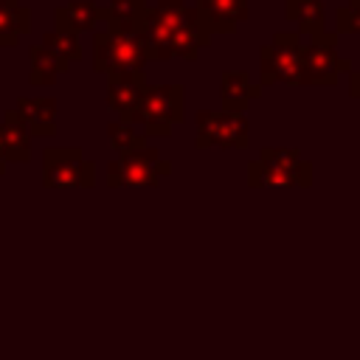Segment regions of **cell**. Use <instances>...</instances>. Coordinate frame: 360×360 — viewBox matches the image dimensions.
Returning a JSON list of instances; mask_svg holds the SVG:
<instances>
[{
	"instance_id": "obj_1",
	"label": "cell",
	"mask_w": 360,
	"mask_h": 360,
	"mask_svg": "<svg viewBox=\"0 0 360 360\" xmlns=\"http://www.w3.org/2000/svg\"><path fill=\"white\" fill-rule=\"evenodd\" d=\"M141 34L149 48V59H186L194 62L202 48L211 45V34H205L197 22L194 8L186 0H155L146 8Z\"/></svg>"
},
{
	"instance_id": "obj_2",
	"label": "cell",
	"mask_w": 360,
	"mask_h": 360,
	"mask_svg": "<svg viewBox=\"0 0 360 360\" xmlns=\"http://www.w3.org/2000/svg\"><path fill=\"white\" fill-rule=\"evenodd\" d=\"M149 62V48L141 28H124L104 22L93 31V70L104 76L143 73Z\"/></svg>"
},
{
	"instance_id": "obj_3",
	"label": "cell",
	"mask_w": 360,
	"mask_h": 360,
	"mask_svg": "<svg viewBox=\"0 0 360 360\" xmlns=\"http://www.w3.org/2000/svg\"><path fill=\"white\" fill-rule=\"evenodd\" d=\"M250 188H309L312 163L292 146H264L248 163Z\"/></svg>"
},
{
	"instance_id": "obj_4",
	"label": "cell",
	"mask_w": 360,
	"mask_h": 360,
	"mask_svg": "<svg viewBox=\"0 0 360 360\" xmlns=\"http://www.w3.org/2000/svg\"><path fill=\"white\" fill-rule=\"evenodd\" d=\"M186 121V87L172 84H146L127 124L141 127L146 135L169 138L177 124Z\"/></svg>"
},
{
	"instance_id": "obj_5",
	"label": "cell",
	"mask_w": 360,
	"mask_h": 360,
	"mask_svg": "<svg viewBox=\"0 0 360 360\" xmlns=\"http://www.w3.org/2000/svg\"><path fill=\"white\" fill-rule=\"evenodd\" d=\"M172 174V160L160 158L155 146H141L112 158L104 166V183L110 188H158Z\"/></svg>"
},
{
	"instance_id": "obj_6",
	"label": "cell",
	"mask_w": 360,
	"mask_h": 360,
	"mask_svg": "<svg viewBox=\"0 0 360 360\" xmlns=\"http://www.w3.org/2000/svg\"><path fill=\"white\" fill-rule=\"evenodd\" d=\"M259 84L262 87H270V84L304 87L298 31H276L273 39L259 48Z\"/></svg>"
},
{
	"instance_id": "obj_7",
	"label": "cell",
	"mask_w": 360,
	"mask_h": 360,
	"mask_svg": "<svg viewBox=\"0 0 360 360\" xmlns=\"http://www.w3.org/2000/svg\"><path fill=\"white\" fill-rule=\"evenodd\" d=\"M98 183V166L76 146H45L42 149V186L51 191L93 188Z\"/></svg>"
},
{
	"instance_id": "obj_8",
	"label": "cell",
	"mask_w": 360,
	"mask_h": 360,
	"mask_svg": "<svg viewBox=\"0 0 360 360\" xmlns=\"http://www.w3.org/2000/svg\"><path fill=\"white\" fill-rule=\"evenodd\" d=\"M250 124L245 112L200 110L194 115V149H248Z\"/></svg>"
},
{
	"instance_id": "obj_9",
	"label": "cell",
	"mask_w": 360,
	"mask_h": 360,
	"mask_svg": "<svg viewBox=\"0 0 360 360\" xmlns=\"http://www.w3.org/2000/svg\"><path fill=\"white\" fill-rule=\"evenodd\" d=\"M301 68L304 84L309 87H335L343 73L352 70V62L338 53V34L321 31L301 42Z\"/></svg>"
},
{
	"instance_id": "obj_10",
	"label": "cell",
	"mask_w": 360,
	"mask_h": 360,
	"mask_svg": "<svg viewBox=\"0 0 360 360\" xmlns=\"http://www.w3.org/2000/svg\"><path fill=\"white\" fill-rule=\"evenodd\" d=\"M197 22L205 34H231L250 17L248 0H194Z\"/></svg>"
},
{
	"instance_id": "obj_11",
	"label": "cell",
	"mask_w": 360,
	"mask_h": 360,
	"mask_svg": "<svg viewBox=\"0 0 360 360\" xmlns=\"http://www.w3.org/2000/svg\"><path fill=\"white\" fill-rule=\"evenodd\" d=\"M262 90L264 87L256 84L248 70H225L219 76V101H222V110L245 112L262 96Z\"/></svg>"
},
{
	"instance_id": "obj_12",
	"label": "cell",
	"mask_w": 360,
	"mask_h": 360,
	"mask_svg": "<svg viewBox=\"0 0 360 360\" xmlns=\"http://www.w3.org/2000/svg\"><path fill=\"white\" fill-rule=\"evenodd\" d=\"M143 87H146V76L143 73L107 76V107L118 115V121H129Z\"/></svg>"
},
{
	"instance_id": "obj_13",
	"label": "cell",
	"mask_w": 360,
	"mask_h": 360,
	"mask_svg": "<svg viewBox=\"0 0 360 360\" xmlns=\"http://www.w3.org/2000/svg\"><path fill=\"white\" fill-rule=\"evenodd\" d=\"M0 155L6 163H28L31 160V132L17 110H6L0 121Z\"/></svg>"
},
{
	"instance_id": "obj_14",
	"label": "cell",
	"mask_w": 360,
	"mask_h": 360,
	"mask_svg": "<svg viewBox=\"0 0 360 360\" xmlns=\"http://www.w3.org/2000/svg\"><path fill=\"white\" fill-rule=\"evenodd\" d=\"M14 110L25 121L31 135L48 138V135L56 132V98H51V96H20Z\"/></svg>"
},
{
	"instance_id": "obj_15",
	"label": "cell",
	"mask_w": 360,
	"mask_h": 360,
	"mask_svg": "<svg viewBox=\"0 0 360 360\" xmlns=\"http://www.w3.org/2000/svg\"><path fill=\"white\" fill-rule=\"evenodd\" d=\"M98 22H101V6H96L93 0H70L53 8V28L87 34V31H96Z\"/></svg>"
},
{
	"instance_id": "obj_16",
	"label": "cell",
	"mask_w": 360,
	"mask_h": 360,
	"mask_svg": "<svg viewBox=\"0 0 360 360\" xmlns=\"http://www.w3.org/2000/svg\"><path fill=\"white\" fill-rule=\"evenodd\" d=\"M28 59H31V70H28V82L34 87H51L56 82V76L70 70V62L62 59L59 53L48 51L42 42L28 48Z\"/></svg>"
},
{
	"instance_id": "obj_17",
	"label": "cell",
	"mask_w": 360,
	"mask_h": 360,
	"mask_svg": "<svg viewBox=\"0 0 360 360\" xmlns=\"http://www.w3.org/2000/svg\"><path fill=\"white\" fill-rule=\"evenodd\" d=\"M284 17L287 22L298 25V34H321L326 31V8L323 0H284Z\"/></svg>"
},
{
	"instance_id": "obj_18",
	"label": "cell",
	"mask_w": 360,
	"mask_h": 360,
	"mask_svg": "<svg viewBox=\"0 0 360 360\" xmlns=\"http://www.w3.org/2000/svg\"><path fill=\"white\" fill-rule=\"evenodd\" d=\"M31 31V8L17 0H0V48H14Z\"/></svg>"
},
{
	"instance_id": "obj_19",
	"label": "cell",
	"mask_w": 360,
	"mask_h": 360,
	"mask_svg": "<svg viewBox=\"0 0 360 360\" xmlns=\"http://www.w3.org/2000/svg\"><path fill=\"white\" fill-rule=\"evenodd\" d=\"M146 0H110L101 8V22L124 25V28H141L146 17Z\"/></svg>"
},
{
	"instance_id": "obj_20",
	"label": "cell",
	"mask_w": 360,
	"mask_h": 360,
	"mask_svg": "<svg viewBox=\"0 0 360 360\" xmlns=\"http://www.w3.org/2000/svg\"><path fill=\"white\" fill-rule=\"evenodd\" d=\"M42 45L53 53H59L62 59H68L70 65L82 59V42H79V34L73 31H65V28H51L42 34Z\"/></svg>"
},
{
	"instance_id": "obj_21",
	"label": "cell",
	"mask_w": 360,
	"mask_h": 360,
	"mask_svg": "<svg viewBox=\"0 0 360 360\" xmlns=\"http://www.w3.org/2000/svg\"><path fill=\"white\" fill-rule=\"evenodd\" d=\"M107 143L115 155H124V152H132V149H141L146 146V138L127 121H110L107 124Z\"/></svg>"
},
{
	"instance_id": "obj_22",
	"label": "cell",
	"mask_w": 360,
	"mask_h": 360,
	"mask_svg": "<svg viewBox=\"0 0 360 360\" xmlns=\"http://www.w3.org/2000/svg\"><path fill=\"white\" fill-rule=\"evenodd\" d=\"M335 34H360V0H349L335 11Z\"/></svg>"
},
{
	"instance_id": "obj_23",
	"label": "cell",
	"mask_w": 360,
	"mask_h": 360,
	"mask_svg": "<svg viewBox=\"0 0 360 360\" xmlns=\"http://www.w3.org/2000/svg\"><path fill=\"white\" fill-rule=\"evenodd\" d=\"M349 96L360 101V70H349Z\"/></svg>"
},
{
	"instance_id": "obj_24",
	"label": "cell",
	"mask_w": 360,
	"mask_h": 360,
	"mask_svg": "<svg viewBox=\"0 0 360 360\" xmlns=\"http://www.w3.org/2000/svg\"><path fill=\"white\" fill-rule=\"evenodd\" d=\"M6 166H8V163H6V160H3V155H0V177L6 174Z\"/></svg>"
},
{
	"instance_id": "obj_25",
	"label": "cell",
	"mask_w": 360,
	"mask_h": 360,
	"mask_svg": "<svg viewBox=\"0 0 360 360\" xmlns=\"http://www.w3.org/2000/svg\"><path fill=\"white\" fill-rule=\"evenodd\" d=\"M17 3H20V0H17Z\"/></svg>"
}]
</instances>
